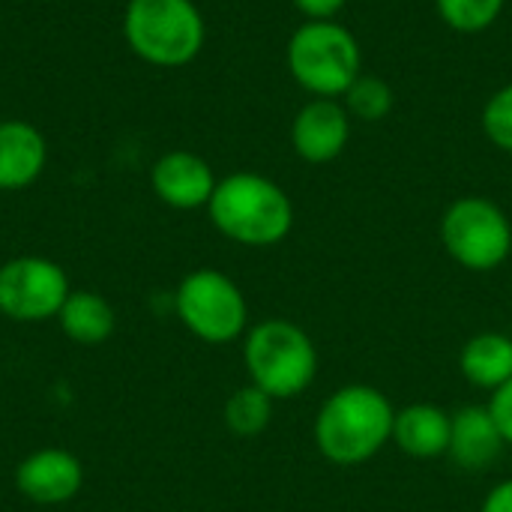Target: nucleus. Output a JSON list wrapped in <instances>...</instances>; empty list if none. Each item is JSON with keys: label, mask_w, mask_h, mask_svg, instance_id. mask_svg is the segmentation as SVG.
<instances>
[{"label": "nucleus", "mask_w": 512, "mask_h": 512, "mask_svg": "<svg viewBox=\"0 0 512 512\" xmlns=\"http://www.w3.org/2000/svg\"><path fill=\"white\" fill-rule=\"evenodd\" d=\"M459 372L477 390H501L512 378V336L489 330L468 339L459 354Z\"/></svg>", "instance_id": "obj_15"}, {"label": "nucleus", "mask_w": 512, "mask_h": 512, "mask_svg": "<svg viewBox=\"0 0 512 512\" xmlns=\"http://www.w3.org/2000/svg\"><path fill=\"white\" fill-rule=\"evenodd\" d=\"M483 132L495 147L512 153V84H504L486 102V108H483Z\"/></svg>", "instance_id": "obj_20"}, {"label": "nucleus", "mask_w": 512, "mask_h": 512, "mask_svg": "<svg viewBox=\"0 0 512 512\" xmlns=\"http://www.w3.org/2000/svg\"><path fill=\"white\" fill-rule=\"evenodd\" d=\"M84 486V468L75 453L60 447H45L24 456L15 468V489L42 507H57L72 501Z\"/></svg>", "instance_id": "obj_9"}, {"label": "nucleus", "mask_w": 512, "mask_h": 512, "mask_svg": "<svg viewBox=\"0 0 512 512\" xmlns=\"http://www.w3.org/2000/svg\"><path fill=\"white\" fill-rule=\"evenodd\" d=\"M351 138V114L339 99H312L306 102L291 123V144L300 159L312 165L333 162Z\"/></svg>", "instance_id": "obj_10"}, {"label": "nucleus", "mask_w": 512, "mask_h": 512, "mask_svg": "<svg viewBox=\"0 0 512 512\" xmlns=\"http://www.w3.org/2000/svg\"><path fill=\"white\" fill-rule=\"evenodd\" d=\"M504 447H507L504 435H501L489 405H465V408H459L453 414L447 456L462 471H483V468H489L501 456Z\"/></svg>", "instance_id": "obj_13"}, {"label": "nucleus", "mask_w": 512, "mask_h": 512, "mask_svg": "<svg viewBox=\"0 0 512 512\" xmlns=\"http://www.w3.org/2000/svg\"><path fill=\"white\" fill-rule=\"evenodd\" d=\"M480 512H512V477L489 489V495L480 504Z\"/></svg>", "instance_id": "obj_23"}, {"label": "nucleus", "mask_w": 512, "mask_h": 512, "mask_svg": "<svg viewBox=\"0 0 512 512\" xmlns=\"http://www.w3.org/2000/svg\"><path fill=\"white\" fill-rule=\"evenodd\" d=\"M123 36L144 63L177 69L201 54L207 27L192 0H129Z\"/></svg>", "instance_id": "obj_4"}, {"label": "nucleus", "mask_w": 512, "mask_h": 512, "mask_svg": "<svg viewBox=\"0 0 512 512\" xmlns=\"http://www.w3.org/2000/svg\"><path fill=\"white\" fill-rule=\"evenodd\" d=\"M342 105H345V111H348L351 117H357V120H363V123H378V120H384V117L393 111L396 96H393V87H390L384 78H378V75H363V72H360V75L354 78V84L345 90Z\"/></svg>", "instance_id": "obj_18"}, {"label": "nucleus", "mask_w": 512, "mask_h": 512, "mask_svg": "<svg viewBox=\"0 0 512 512\" xmlns=\"http://www.w3.org/2000/svg\"><path fill=\"white\" fill-rule=\"evenodd\" d=\"M72 294L66 270L42 255H18L0 264V315L15 324L57 318Z\"/></svg>", "instance_id": "obj_8"}, {"label": "nucleus", "mask_w": 512, "mask_h": 512, "mask_svg": "<svg viewBox=\"0 0 512 512\" xmlns=\"http://www.w3.org/2000/svg\"><path fill=\"white\" fill-rule=\"evenodd\" d=\"M507 0H435L438 15L459 33H483L504 12Z\"/></svg>", "instance_id": "obj_19"}, {"label": "nucleus", "mask_w": 512, "mask_h": 512, "mask_svg": "<svg viewBox=\"0 0 512 512\" xmlns=\"http://www.w3.org/2000/svg\"><path fill=\"white\" fill-rule=\"evenodd\" d=\"M273 405L276 402L264 390H258L255 384H246L228 396V402L222 408V420H225L228 432H234L237 438H255L270 426Z\"/></svg>", "instance_id": "obj_17"}, {"label": "nucleus", "mask_w": 512, "mask_h": 512, "mask_svg": "<svg viewBox=\"0 0 512 512\" xmlns=\"http://www.w3.org/2000/svg\"><path fill=\"white\" fill-rule=\"evenodd\" d=\"M348 0H294V6L309 18V21H330Z\"/></svg>", "instance_id": "obj_22"}, {"label": "nucleus", "mask_w": 512, "mask_h": 512, "mask_svg": "<svg viewBox=\"0 0 512 512\" xmlns=\"http://www.w3.org/2000/svg\"><path fill=\"white\" fill-rule=\"evenodd\" d=\"M57 324L66 339L93 348L111 339V333L117 330V312L96 291H72L57 312Z\"/></svg>", "instance_id": "obj_16"}, {"label": "nucleus", "mask_w": 512, "mask_h": 512, "mask_svg": "<svg viewBox=\"0 0 512 512\" xmlns=\"http://www.w3.org/2000/svg\"><path fill=\"white\" fill-rule=\"evenodd\" d=\"M243 363L249 384L273 402L306 393L318 375V348L303 327L288 318H267L246 330Z\"/></svg>", "instance_id": "obj_3"}, {"label": "nucleus", "mask_w": 512, "mask_h": 512, "mask_svg": "<svg viewBox=\"0 0 512 512\" xmlns=\"http://www.w3.org/2000/svg\"><path fill=\"white\" fill-rule=\"evenodd\" d=\"M453 414L432 402H414L396 411L393 444L411 459H438L450 450Z\"/></svg>", "instance_id": "obj_14"}, {"label": "nucleus", "mask_w": 512, "mask_h": 512, "mask_svg": "<svg viewBox=\"0 0 512 512\" xmlns=\"http://www.w3.org/2000/svg\"><path fill=\"white\" fill-rule=\"evenodd\" d=\"M180 324L207 345H228L249 330V303L240 285L222 270L201 267L180 279L174 291Z\"/></svg>", "instance_id": "obj_6"}, {"label": "nucleus", "mask_w": 512, "mask_h": 512, "mask_svg": "<svg viewBox=\"0 0 512 512\" xmlns=\"http://www.w3.org/2000/svg\"><path fill=\"white\" fill-rule=\"evenodd\" d=\"M210 222L222 237L249 249L282 243L294 228V204L288 192L255 171H237L216 183L207 204Z\"/></svg>", "instance_id": "obj_2"}, {"label": "nucleus", "mask_w": 512, "mask_h": 512, "mask_svg": "<svg viewBox=\"0 0 512 512\" xmlns=\"http://www.w3.org/2000/svg\"><path fill=\"white\" fill-rule=\"evenodd\" d=\"M441 243L465 270L489 273L510 258V216L483 195L456 198L441 216Z\"/></svg>", "instance_id": "obj_7"}, {"label": "nucleus", "mask_w": 512, "mask_h": 512, "mask_svg": "<svg viewBox=\"0 0 512 512\" xmlns=\"http://www.w3.org/2000/svg\"><path fill=\"white\" fill-rule=\"evenodd\" d=\"M216 174L207 159L189 150H171L156 159L150 171V186L156 198L174 210H198L207 207L216 189Z\"/></svg>", "instance_id": "obj_11"}, {"label": "nucleus", "mask_w": 512, "mask_h": 512, "mask_svg": "<svg viewBox=\"0 0 512 512\" xmlns=\"http://www.w3.org/2000/svg\"><path fill=\"white\" fill-rule=\"evenodd\" d=\"M291 78L318 99H342L363 69L357 36L339 21H306L288 39Z\"/></svg>", "instance_id": "obj_5"}, {"label": "nucleus", "mask_w": 512, "mask_h": 512, "mask_svg": "<svg viewBox=\"0 0 512 512\" xmlns=\"http://www.w3.org/2000/svg\"><path fill=\"white\" fill-rule=\"evenodd\" d=\"M48 162L45 135L27 120H0V192L33 186Z\"/></svg>", "instance_id": "obj_12"}, {"label": "nucleus", "mask_w": 512, "mask_h": 512, "mask_svg": "<svg viewBox=\"0 0 512 512\" xmlns=\"http://www.w3.org/2000/svg\"><path fill=\"white\" fill-rule=\"evenodd\" d=\"M489 411H492V417H495V423H498V429H501V435H504V444L512 447V378L501 387V390L492 393Z\"/></svg>", "instance_id": "obj_21"}, {"label": "nucleus", "mask_w": 512, "mask_h": 512, "mask_svg": "<svg viewBox=\"0 0 512 512\" xmlns=\"http://www.w3.org/2000/svg\"><path fill=\"white\" fill-rule=\"evenodd\" d=\"M393 420L396 408L387 393L369 384H348L318 408L312 438L327 462L357 468L393 441Z\"/></svg>", "instance_id": "obj_1"}]
</instances>
